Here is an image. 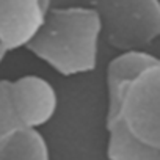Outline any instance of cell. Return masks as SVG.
<instances>
[{"mask_svg":"<svg viewBox=\"0 0 160 160\" xmlns=\"http://www.w3.org/2000/svg\"><path fill=\"white\" fill-rule=\"evenodd\" d=\"M108 160H160V61L122 52L107 66Z\"/></svg>","mask_w":160,"mask_h":160,"instance_id":"6da1fadb","label":"cell"},{"mask_svg":"<svg viewBox=\"0 0 160 160\" xmlns=\"http://www.w3.org/2000/svg\"><path fill=\"white\" fill-rule=\"evenodd\" d=\"M101 36L99 18L90 7H50L25 49L61 75H78L96 68Z\"/></svg>","mask_w":160,"mask_h":160,"instance_id":"7a4b0ae2","label":"cell"},{"mask_svg":"<svg viewBox=\"0 0 160 160\" xmlns=\"http://www.w3.org/2000/svg\"><path fill=\"white\" fill-rule=\"evenodd\" d=\"M96 11L102 36L116 50H144L160 35L158 0H87Z\"/></svg>","mask_w":160,"mask_h":160,"instance_id":"3957f363","label":"cell"},{"mask_svg":"<svg viewBox=\"0 0 160 160\" xmlns=\"http://www.w3.org/2000/svg\"><path fill=\"white\" fill-rule=\"evenodd\" d=\"M10 98L19 124L33 130L47 124L58 107L57 91L52 83L33 74L10 80Z\"/></svg>","mask_w":160,"mask_h":160,"instance_id":"277c9868","label":"cell"},{"mask_svg":"<svg viewBox=\"0 0 160 160\" xmlns=\"http://www.w3.org/2000/svg\"><path fill=\"white\" fill-rule=\"evenodd\" d=\"M50 8V0H0V44L25 47Z\"/></svg>","mask_w":160,"mask_h":160,"instance_id":"5b68a950","label":"cell"},{"mask_svg":"<svg viewBox=\"0 0 160 160\" xmlns=\"http://www.w3.org/2000/svg\"><path fill=\"white\" fill-rule=\"evenodd\" d=\"M0 160H50L49 144L39 130L19 127L0 137Z\"/></svg>","mask_w":160,"mask_h":160,"instance_id":"8992f818","label":"cell"},{"mask_svg":"<svg viewBox=\"0 0 160 160\" xmlns=\"http://www.w3.org/2000/svg\"><path fill=\"white\" fill-rule=\"evenodd\" d=\"M22 127L13 110L10 98V80H0V137Z\"/></svg>","mask_w":160,"mask_h":160,"instance_id":"52a82bcc","label":"cell"},{"mask_svg":"<svg viewBox=\"0 0 160 160\" xmlns=\"http://www.w3.org/2000/svg\"><path fill=\"white\" fill-rule=\"evenodd\" d=\"M8 53H10V50H8L7 47H3L2 44H0V66H2V63L5 61V58H7Z\"/></svg>","mask_w":160,"mask_h":160,"instance_id":"ba28073f","label":"cell"}]
</instances>
